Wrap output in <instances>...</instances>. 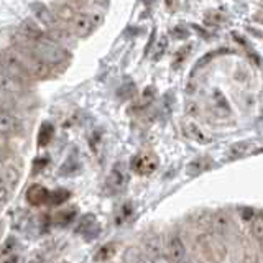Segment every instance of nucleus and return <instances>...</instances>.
<instances>
[{
	"label": "nucleus",
	"mask_w": 263,
	"mask_h": 263,
	"mask_svg": "<svg viewBox=\"0 0 263 263\" xmlns=\"http://www.w3.org/2000/svg\"><path fill=\"white\" fill-rule=\"evenodd\" d=\"M28 49L38 61H41L46 66V68L61 64L66 61V58H68V51H66L64 48H61L60 45H56L53 40H49L46 36V33L38 38H33Z\"/></svg>",
	"instance_id": "1"
},
{
	"label": "nucleus",
	"mask_w": 263,
	"mask_h": 263,
	"mask_svg": "<svg viewBox=\"0 0 263 263\" xmlns=\"http://www.w3.org/2000/svg\"><path fill=\"white\" fill-rule=\"evenodd\" d=\"M102 22H104V13L90 5L87 12H79L74 16V20L71 23H72L74 35L78 38H87Z\"/></svg>",
	"instance_id": "2"
},
{
	"label": "nucleus",
	"mask_w": 263,
	"mask_h": 263,
	"mask_svg": "<svg viewBox=\"0 0 263 263\" xmlns=\"http://www.w3.org/2000/svg\"><path fill=\"white\" fill-rule=\"evenodd\" d=\"M0 92L15 99H22L28 92V81L13 76L10 72L0 71Z\"/></svg>",
	"instance_id": "3"
},
{
	"label": "nucleus",
	"mask_w": 263,
	"mask_h": 263,
	"mask_svg": "<svg viewBox=\"0 0 263 263\" xmlns=\"http://www.w3.org/2000/svg\"><path fill=\"white\" fill-rule=\"evenodd\" d=\"M158 168V158L153 153H142L137 155L132 160V170L140 176H150Z\"/></svg>",
	"instance_id": "4"
},
{
	"label": "nucleus",
	"mask_w": 263,
	"mask_h": 263,
	"mask_svg": "<svg viewBox=\"0 0 263 263\" xmlns=\"http://www.w3.org/2000/svg\"><path fill=\"white\" fill-rule=\"evenodd\" d=\"M46 36L49 40H53L56 45H60L64 49H71L78 43V36L74 35L72 30L66 28V27H58V25L46 31Z\"/></svg>",
	"instance_id": "5"
},
{
	"label": "nucleus",
	"mask_w": 263,
	"mask_h": 263,
	"mask_svg": "<svg viewBox=\"0 0 263 263\" xmlns=\"http://www.w3.org/2000/svg\"><path fill=\"white\" fill-rule=\"evenodd\" d=\"M197 242L201 243V247L205 250V253L209 255L212 260L220 261L222 257H224V245H222L220 238H217V235L212 234H202L201 237H197Z\"/></svg>",
	"instance_id": "6"
},
{
	"label": "nucleus",
	"mask_w": 263,
	"mask_h": 263,
	"mask_svg": "<svg viewBox=\"0 0 263 263\" xmlns=\"http://www.w3.org/2000/svg\"><path fill=\"white\" fill-rule=\"evenodd\" d=\"M164 250H166L168 257L173 263L179 261L181 258L186 257V245L183 242V238H181L178 234H171L166 242H164Z\"/></svg>",
	"instance_id": "7"
},
{
	"label": "nucleus",
	"mask_w": 263,
	"mask_h": 263,
	"mask_svg": "<svg viewBox=\"0 0 263 263\" xmlns=\"http://www.w3.org/2000/svg\"><path fill=\"white\" fill-rule=\"evenodd\" d=\"M209 229H211V234L217 237H226L230 229V219L227 216V212L217 211L216 214H212L209 219Z\"/></svg>",
	"instance_id": "8"
},
{
	"label": "nucleus",
	"mask_w": 263,
	"mask_h": 263,
	"mask_svg": "<svg viewBox=\"0 0 263 263\" xmlns=\"http://www.w3.org/2000/svg\"><path fill=\"white\" fill-rule=\"evenodd\" d=\"M20 128V120L16 115H13L12 112L0 109V135H10L15 134L16 130Z\"/></svg>",
	"instance_id": "9"
},
{
	"label": "nucleus",
	"mask_w": 263,
	"mask_h": 263,
	"mask_svg": "<svg viewBox=\"0 0 263 263\" xmlns=\"http://www.w3.org/2000/svg\"><path fill=\"white\" fill-rule=\"evenodd\" d=\"M145 255L150 258L156 257V255L164 253V238L161 235H150L143 240V250Z\"/></svg>",
	"instance_id": "10"
},
{
	"label": "nucleus",
	"mask_w": 263,
	"mask_h": 263,
	"mask_svg": "<svg viewBox=\"0 0 263 263\" xmlns=\"http://www.w3.org/2000/svg\"><path fill=\"white\" fill-rule=\"evenodd\" d=\"M33 18H35L41 25V28H43L45 31H48L49 28L56 27V15H54V12H51L45 5H40L36 8L35 15H33Z\"/></svg>",
	"instance_id": "11"
},
{
	"label": "nucleus",
	"mask_w": 263,
	"mask_h": 263,
	"mask_svg": "<svg viewBox=\"0 0 263 263\" xmlns=\"http://www.w3.org/2000/svg\"><path fill=\"white\" fill-rule=\"evenodd\" d=\"M49 199V191L41 184H33L31 187H28L27 191V201L31 205H41L46 204Z\"/></svg>",
	"instance_id": "12"
},
{
	"label": "nucleus",
	"mask_w": 263,
	"mask_h": 263,
	"mask_svg": "<svg viewBox=\"0 0 263 263\" xmlns=\"http://www.w3.org/2000/svg\"><path fill=\"white\" fill-rule=\"evenodd\" d=\"M125 181H127V176H125V173H123L122 166H115L110 173V176L109 179H107V186H109L112 191H120V189L123 187V184H125Z\"/></svg>",
	"instance_id": "13"
},
{
	"label": "nucleus",
	"mask_w": 263,
	"mask_h": 263,
	"mask_svg": "<svg viewBox=\"0 0 263 263\" xmlns=\"http://www.w3.org/2000/svg\"><path fill=\"white\" fill-rule=\"evenodd\" d=\"M78 13H79V10L72 4H69V2L58 5L56 10H54V15L58 16V18L66 22V23H71L74 20V16H76Z\"/></svg>",
	"instance_id": "14"
},
{
	"label": "nucleus",
	"mask_w": 263,
	"mask_h": 263,
	"mask_svg": "<svg viewBox=\"0 0 263 263\" xmlns=\"http://www.w3.org/2000/svg\"><path fill=\"white\" fill-rule=\"evenodd\" d=\"M94 227H97L96 217L94 216H84V217L81 219V224L78 227V232L84 235L87 240H90V238L97 235V234H94Z\"/></svg>",
	"instance_id": "15"
},
{
	"label": "nucleus",
	"mask_w": 263,
	"mask_h": 263,
	"mask_svg": "<svg viewBox=\"0 0 263 263\" xmlns=\"http://www.w3.org/2000/svg\"><path fill=\"white\" fill-rule=\"evenodd\" d=\"M123 261L125 263H152V258L148 257V255H145L142 250L130 247V249H127L125 255H123Z\"/></svg>",
	"instance_id": "16"
},
{
	"label": "nucleus",
	"mask_w": 263,
	"mask_h": 263,
	"mask_svg": "<svg viewBox=\"0 0 263 263\" xmlns=\"http://www.w3.org/2000/svg\"><path fill=\"white\" fill-rule=\"evenodd\" d=\"M115 253H117V243L109 242V243L102 245L101 249L96 252L94 261H107V260H110Z\"/></svg>",
	"instance_id": "17"
},
{
	"label": "nucleus",
	"mask_w": 263,
	"mask_h": 263,
	"mask_svg": "<svg viewBox=\"0 0 263 263\" xmlns=\"http://www.w3.org/2000/svg\"><path fill=\"white\" fill-rule=\"evenodd\" d=\"M2 181L8 187H15L20 181V168L16 166H4Z\"/></svg>",
	"instance_id": "18"
},
{
	"label": "nucleus",
	"mask_w": 263,
	"mask_h": 263,
	"mask_svg": "<svg viewBox=\"0 0 263 263\" xmlns=\"http://www.w3.org/2000/svg\"><path fill=\"white\" fill-rule=\"evenodd\" d=\"M184 134L189 138H193V140H196V142H199V143H208L209 142L208 135H205L199 127L193 125V123H187V125L184 127Z\"/></svg>",
	"instance_id": "19"
},
{
	"label": "nucleus",
	"mask_w": 263,
	"mask_h": 263,
	"mask_svg": "<svg viewBox=\"0 0 263 263\" xmlns=\"http://www.w3.org/2000/svg\"><path fill=\"white\" fill-rule=\"evenodd\" d=\"M250 222H252V226H250L252 235L257 238L258 242H261L263 240V217H261V214L257 212V216H255Z\"/></svg>",
	"instance_id": "20"
},
{
	"label": "nucleus",
	"mask_w": 263,
	"mask_h": 263,
	"mask_svg": "<svg viewBox=\"0 0 263 263\" xmlns=\"http://www.w3.org/2000/svg\"><path fill=\"white\" fill-rule=\"evenodd\" d=\"M76 217V211L69 209V211H60L54 216V220L58 222L60 226H68L69 222H72V219Z\"/></svg>",
	"instance_id": "21"
},
{
	"label": "nucleus",
	"mask_w": 263,
	"mask_h": 263,
	"mask_svg": "<svg viewBox=\"0 0 263 263\" xmlns=\"http://www.w3.org/2000/svg\"><path fill=\"white\" fill-rule=\"evenodd\" d=\"M69 197V191H64V189H60V191H54V193H49V204H54V205H60L63 204L66 199Z\"/></svg>",
	"instance_id": "22"
},
{
	"label": "nucleus",
	"mask_w": 263,
	"mask_h": 263,
	"mask_svg": "<svg viewBox=\"0 0 263 263\" xmlns=\"http://www.w3.org/2000/svg\"><path fill=\"white\" fill-rule=\"evenodd\" d=\"M15 249H16V240H15V238L13 237L7 238V242L2 247V255H12L15 252Z\"/></svg>",
	"instance_id": "23"
},
{
	"label": "nucleus",
	"mask_w": 263,
	"mask_h": 263,
	"mask_svg": "<svg viewBox=\"0 0 263 263\" xmlns=\"http://www.w3.org/2000/svg\"><path fill=\"white\" fill-rule=\"evenodd\" d=\"M45 255H46V250L45 249H38L35 250L28 258V263H41L45 260Z\"/></svg>",
	"instance_id": "24"
},
{
	"label": "nucleus",
	"mask_w": 263,
	"mask_h": 263,
	"mask_svg": "<svg viewBox=\"0 0 263 263\" xmlns=\"http://www.w3.org/2000/svg\"><path fill=\"white\" fill-rule=\"evenodd\" d=\"M10 197V187H8L4 181H0V204H4Z\"/></svg>",
	"instance_id": "25"
},
{
	"label": "nucleus",
	"mask_w": 263,
	"mask_h": 263,
	"mask_svg": "<svg viewBox=\"0 0 263 263\" xmlns=\"http://www.w3.org/2000/svg\"><path fill=\"white\" fill-rule=\"evenodd\" d=\"M152 263H173L170 260V257L166 253H160V255H156V257L152 258Z\"/></svg>",
	"instance_id": "26"
},
{
	"label": "nucleus",
	"mask_w": 263,
	"mask_h": 263,
	"mask_svg": "<svg viewBox=\"0 0 263 263\" xmlns=\"http://www.w3.org/2000/svg\"><path fill=\"white\" fill-rule=\"evenodd\" d=\"M86 2L89 5H92V7H101V5H105L109 0H86Z\"/></svg>",
	"instance_id": "27"
},
{
	"label": "nucleus",
	"mask_w": 263,
	"mask_h": 263,
	"mask_svg": "<svg viewBox=\"0 0 263 263\" xmlns=\"http://www.w3.org/2000/svg\"><path fill=\"white\" fill-rule=\"evenodd\" d=\"M16 261H18V257H16L15 253H12L10 257H7L2 263H16Z\"/></svg>",
	"instance_id": "28"
},
{
	"label": "nucleus",
	"mask_w": 263,
	"mask_h": 263,
	"mask_svg": "<svg viewBox=\"0 0 263 263\" xmlns=\"http://www.w3.org/2000/svg\"><path fill=\"white\" fill-rule=\"evenodd\" d=\"M5 146H7V138L4 135H0V150H4Z\"/></svg>",
	"instance_id": "29"
},
{
	"label": "nucleus",
	"mask_w": 263,
	"mask_h": 263,
	"mask_svg": "<svg viewBox=\"0 0 263 263\" xmlns=\"http://www.w3.org/2000/svg\"><path fill=\"white\" fill-rule=\"evenodd\" d=\"M176 263H193V261L189 260L187 257H184V258H181V260H179V261H176Z\"/></svg>",
	"instance_id": "30"
},
{
	"label": "nucleus",
	"mask_w": 263,
	"mask_h": 263,
	"mask_svg": "<svg viewBox=\"0 0 263 263\" xmlns=\"http://www.w3.org/2000/svg\"><path fill=\"white\" fill-rule=\"evenodd\" d=\"M2 176H4V166L0 164V181H2Z\"/></svg>",
	"instance_id": "31"
},
{
	"label": "nucleus",
	"mask_w": 263,
	"mask_h": 263,
	"mask_svg": "<svg viewBox=\"0 0 263 263\" xmlns=\"http://www.w3.org/2000/svg\"><path fill=\"white\" fill-rule=\"evenodd\" d=\"M4 160V153H2V150H0V161Z\"/></svg>",
	"instance_id": "32"
}]
</instances>
